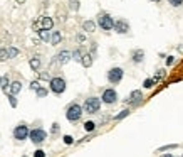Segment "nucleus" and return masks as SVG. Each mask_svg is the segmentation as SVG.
I'll return each mask as SVG.
<instances>
[{
  "instance_id": "obj_1",
  "label": "nucleus",
  "mask_w": 183,
  "mask_h": 157,
  "mask_svg": "<svg viewBox=\"0 0 183 157\" xmlns=\"http://www.w3.org/2000/svg\"><path fill=\"white\" fill-rule=\"evenodd\" d=\"M81 117H82V106L79 103H71L67 106V110H66V118L71 123H76L81 120Z\"/></svg>"
},
{
  "instance_id": "obj_2",
  "label": "nucleus",
  "mask_w": 183,
  "mask_h": 157,
  "mask_svg": "<svg viewBox=\"0 0 183 157\" xmlns=\"http://www.w3.org/2000/svg\"><path fill=\"white\" fill-rule=\"evenodd\" d=\"M101 103H103L101 98H98V96H89V98H86L82 110H84L86 113L94 115V113H98V111L101 110Z\"/></svg>"
},
{
  "instance_id": "obj_3",
  "label": "nucleus",
  "mask_w": 183,
  "mask_h": 157,
  "mask_svg": "<svg viewBox=\"0 0 183 157\" xmlns=\"http://www.w3.org/2000/svg\"><path fill=\"white\" fill-rule=\"evenodd\" d=\"M49 88H51L52 93L62 95L66 91V80H64V78H61V76L51 78V80H49Z\"/></svg>"
},
{
  "instance_id": "obj_4",
  "label": "nucleus",
  "mask_w": 183,
  "mask_h": 157,
  "mask_svg": "<svg viewBox=\"0 0 183 157\" xmlns=\"http://www.w3.org/2000/svg\"><path fill=\"white\" fill-rule=\"evenodd\" d=\"M29 139H30L32 144H35V145H40V144L44 142L45 139H47V132L44 129H34L29 132Z\"/></svg>"
},
{
  "instance_id": "obj_5",
  "label": "nucleus",
  "mask_w": 183,
  "mask_h": 157,
  "mask_svg": "<svg viewBox=\"0 0 183 157\" xmlns=\"http://www.w3.org/2000/svg\"><path fill=\"white\" fill-rule=\"evenodd\" d=\"M123 76H124L123 68H111L109 71H108V81H109L111 85H118L119 81L123 80Z\"/></svg>"
},
{
  "instance_id": "obj_6",
  "label": "nucleus",
  "mask_w": 183,
  "mask_h": 157,
  "mask_svg": "<svg viewBox=\"0 0 183 157\" xmlns=\"http://www.w3.org/2000/svg\"><path fill=\"white\" fill-rule=\"evenodd\" d=\"M98 24L103 31H111V29L114 27V19L111 17L109 14H101L98 17Z\"/></svg>"
},
{
  "instance_id": "obj_7",
  "label": "nucleus",
  "mask_w": 183,
  "mask_h": 157,
  "mask_svg": "<svg viewBox=\"0 0 183 157\" xmlns=\"http://www.w3.org/2000/svg\"><path fill=\"white\" fill-rule=\"evenodd\" d=\"M29 127L25 125V123H20V125H17L14 129V139L15 140H19V142H22V140H25L29 139Z\"/></svg>"
},
{
  "instance_id": "obj_8",
  "label": "nucleus",
  "mask_w": 183,
  "mask_h": 157,
  "mask_svg": "<svg viewBox=\"0 0 183 157\" xmlns=\"http://www.w3.org/2000/svg\"><path fill=\"white\" fill-rule=\"evenodd\" d=\"M101 101L106 103V105H114V103L118 101V93H116L113 88H108V90H104V91H103Z\"/></svg>"
},
{
  "instance_id": "obj_9",
  "label": "nucleus",
  "mask_w": 183,
  "mask_h": 157,
  "mask_svg": "<svg viewBox=\"0 0 183 157\" xmlns=\"http://www.w3.org/2000/svg\"><path fill=\"white\" fill-rule=\"evenodd\" d=\"M141 101H143V93H141V90H133L130 93V98L126 100V103L131 106H138Z\"/></svg>"
},
{
  "instance_id": "obj_10",
  "label": "nucleus",
  "mask_w": 183,
  "mask_h": 157,
  "mask_svg": "<svg viewBox=\"0 0 183 157\" xmlns=\"http://www.w3.org/2000/svg\"><path fill=\"white\" fill-rule=\"evenodd\" d=\"M113 29L118 32V34H128V32H130V24H128L126 20L119 19V20H116V22H114Z\"/></svg>"
},
{
  "instance_id": "obj_11",
  "label": "nucleus",
  "mask_w": 183,
  "mask_h": 157,
  "mask_svg": "<svg viewBox=\"0 0 183 157\" xmlns=\"http://www.w3.org/2000/svg\"><path fill=\"white\" fill-rule=\"evenodd\" d=\"M71 59H72V54H71V51H61L59 54L56 56V61H57L59 64H67Z\"/></svg>"
},
{
  "instance_id": "obj_12",
  "label": "nucleus",
  "mask_w": 183,
  "mask_h": 157,
  "mask_svg": "<svg viewBox=\"0 0 183 157\" xmlns=\"http://www.w3.org/2000/svg\"><path fill=\"white\" fill-rule=\"evenodd\" d=\"M131 59H133V63H136V64L143 63V59H144V51H143V49H136V51H133Z\"/></svg>"
},
{
  "instance_id": "obj_13",
  "label": "nucleus",
  "mask_w": 183,
  "mask_h": 157,
  "mask_svg": "<svg viewBox=\"0 0 183 157\" xmlns=\"http://www.w3.org/2000/svg\"><path fill=\"white\" fill-rule=\"evenodd\" d=\"M20 90H22V83H20V81H12V83L9 85V93L10 95H17V93H20Z\"/></svg>"
},
{
  "instance_id": "obj_14",
  "label": "nucleus",
  "mask_w": 183,
  "mask_h": 157,
  "mask_svg": "<svg viewBox=\"0 0 183 157\" xmlns=\"http://www.w3.org/2000/svg\"><path fill=\"white\" fill-rule=\"evenodd\" d=\"M81 64L84 66V68H91V66H93V54H91V52H86V54H82Z\"/></svg>"
},
{
  "instance_id": "obj_15",
  "label": "nucleus",
  "mask_w": 183,
  "mask_h": 157,
  "mask_svg": "<svg viewBox=\"0 0 183 157\" xmlns=\"http://www.w3.org/2000/svg\"><path fill=\"white\" fill-rule=\"evenodd\" d=\"M54 26V20L51 17H42L40 19V29H47V31H51Z\"/></svg>"
},
{
  "instance_id": "obj_16",
  "label": "nucleus",
  "mask_w": 183,
  "mask_h": 157,
  "mask_svg": "<svg viewBox=\"0 0 183 157\" xmlns=\"http://www.w3.org/2000/svg\"><path fill=\"white\" fill-rule=\"evenodd\" d=\"M29 66H30L34 71H39V68H40V57H39V56L30 57V61H29Z\"/></svg>"
},
{
  "instance_id": "obj_17",
  "label": "nucleus",
  "mask_w": 183,
  "mask_h": 157,
  "mask_svg": "<svg viewBox=\"0 0 183 157\" xmlns=\"http://www.w3.org/2000/svg\"><path fill=\"white\" fill-rule=\"evenodd\" d=\"M82 29H84L86 32H94L96 31V24H94L93 20H84V22H82Z\"/></svg>"
},
{
  "instance_id": "obj_18",
  "label": "nucleus",
  "mask_w": 183,
  "mask_h": 157,
  "mask_svg": "<svg viewBox=\"0 0 183 157\" xmlns=\"http://www.w3.org/2000/svg\"><path fill=\"white\" fill-rule=\"evenodd\" d=\"M61 41H62L61 32H59V31H54V32H52V36H51V42L54 44V46H57V44H59Z\"/></svg>"
},
{
  "instance_id": "obj_19",
  "label": "nucleus",
  "mask_w": 183,
  "mask_h": 157,
  "mask_svg": "<svg viewBox=\"0 0 183 157\" xmlns=\"http://www.w3.org/2000/svg\"><path fill=\"white\" fill-rule=\"evenodd\" d=\"M39 37L44 42H49V41H51V34H49L47 29H39Z\"/></svg>"
},
{
  "instance_id": "obj_20",
  "label": "nucleus",
  "mask_w": 183,
  "mask_h": 157,
  "mask_svg": "<svg viewBox=\"0 0 183 157\" xmlns=\"http://www.w3.org/2000/svg\"><path fill=\"white\" fill-rule=\"evenodd\" d=\"M19 49L17 47H7V56H9V59H14V57L19 56Z\"/></svg>"
},
{
  "instance_id": "obj_21",
  "label": "nucleus",
  "mask_w": 183,
  "mask_h": 157,
  "mask_svg": "<svg viewBox=\"0 0 183 157\" xmlns=\"http://www.w3.org/2000/svg\"><path fill=\"white\" fill-rule=\"evenodd\" d=\"M9 85H10V80H9L7 74L0 78V88H2V90H7V88H9Z\"/></svg>"
},
{
  "instance_id": "obj_22",
  "label": "nucleus",
  "mask_w": 183,
  "mask_h": 157,
  "mask_svg": "<svg viewBox=\"0 0 183 157\" xmlns=\"http://www.w3.org/2000/svg\"><path fill=\"white\" fill-rule=\"evenodd\" d=\"M128 115H130V110H128V108H126V110H121V111H119V113L114 117V120L119 122V120H123L124 117H128Z\"/></svg>"
},
{
  "instance_id": "obj_23",
  "label": "nucleus",
  "mask_w": 183,
  "mask_h": 157,
  "mask_svg": "<svg viewBox=\"0 0 183 157\" xmlns=\"http://www.w3.org/2000/svg\"><path fill=\"white\" fill-rule=\"evenodd\" d=\"M155 85H156V83H155V80H153V78H148V80H144V83H143V86H144L146 90H151Z\"/></svg>"
},
{
  "instance_id": "obj_24",
  "label": "nucleus",
  "mask_w": 183,
  "mask_h": 157,
  "mask_svg": "<svg viewBox=\"0 0 183 157\" xmlns=\"http://www.w3.org/2000/svg\"><path fill=\"white\" fill-rule=\"evenodd\" d=\"M94 129H96V123H94L93 120H89V122L84 123V130H86V132H93Z\"/></svg>"
},
{
  "instance_id": "obj_25",
  "label": "nucleus",
  "mask_w": 183,
  "mask_h": 157,
  "mask_svg": "<svg viewBox=\"0 0 183 157\" xmlns=\"http://www.w3.org/2000/svg\"><path fill=\"white\" fill-rule=\"evenodd\" d=\"M165 74H166V71H165V69H158L156 76L153 78V80H155V83H158V81H160V80H163V78H165Z\"/></svg>"
},
{
  "instance_id": "obj_26",
  "label": "nucleus",
  "mask_w": 183,
  "mask_h": 157,
  "mask_svg": "<svg viewBox=\"0 0 183 157\" xmlns=\"http://www.w3.org/2000/svg\"><path fill=\"white\" fill-rule=\"evenodd\" d=\"M47 90L45 88H42V86H40L39 90H35V95H37V98H44V96H47Z\"/></svg>"
},
{
  "instance_id": "obj_27",
  "label": "nucleus",
  "mask_w": 183,
  "mask_h": 157,
  "mask_svg": "<svg viewBox=\"0 0 183 157\" xmlns=\"http://www.w3.org/2000/svg\"><path fill=\"white\" fill-rule=\"evenodd\" d=\"M71 54H72V59H74V61H79V63H81V57H82L81 49H76V51H74V52H71Z\"/></svg>"
},
{
  "instance_id": "obj_28",
  "label": "nucleus",
  "mask_w": 183,
  "mask_h": 157,
  "mask_svg": "<svg viewBox=\"0 0 183 157\" xmlns=\"http://www.w3.org/2000/svg\"><path fill=\"white\" fill-rule=\"evenodd\" d=\"M7 98H9V101H10V106H12V108H15V106H17V98H15V95L9 93V96H7Z\"/></svg>"
},
{
  "instance_id": "obj_29",
  "label": "nucleus",
  "mask_w": 183,
  "mask_h": 157,
  "mask_svg": "<svg viewBox=\"0 0 183 157\" xmlns=\"http://www.w3.org/2000/svg\"><path fill=\"white\" fill-rule=\"evenodd\" d=\"M178 145L176 144H172V145H165V147H160L158 149V152H165V150H172V149H176Z\"/></svg>"
},
{
  "instance_id": "obj_30",
  "label": "nucleus",
  "mask_w": 183,
  "mask_h": 157,
  "mask_svg": "<svg viewBox=\"0 0 183 157\" xmlns=\"http://www.w3.org/2000/svg\"><path fill=\"white\" fill-rule=\"evenodd\" d=\"M168 3L172 7H181L183 5V0H168Z\"/></svg>"
},
{
  "instance_id": "obj_31",
  "label": "nucleus",
  "mask_w": 183,
  "mask_h": 157,
  "mask_svg": "<svg viewBox=\"0 0 183 157\" xmlns=\"http://www.w3.org/2000/svg\"><path fill=\"white\" fill-rule=\"evenodd\" d=\"M9 59V56H7V49H0V63L2 61H7Z\"/></svg>"
},
{
  "instance_id": "obj_32",
  "label": "nucleus",
  "mask_w": 183,
  "mask_h": 157,
  "mask_svg": "<svg viewBox=\"0 0 183 157\" xmlns=\"http://www.w3.org/2000/svg\"><path fill=\"white\" fill-rule=\"evenodd\" d=\"M62 139H64V144H66V145H72V144H74V139L71 137V135H64Z\"/></svg>"
},
{
  "instance_id": "obj_33",
  "label": "nucleus",
  "mask_w": 183,
  "mask_h": 157,
  "mask_svg": "<svg viewBox=\"0 0 183 157\" xmlns=\"http://www.w3.org/2000/svg\"><path fill=\"white\" fill-rule=\"evenodd\" d=\"M34 157H45V152L42 150V149H39V150L34 152Z\"/></svg>"
},
{
  "instance_id": "obj_34",
  "label": "nucleus",
  "mask_w": 183,
  "mask_h": 157,
  "mask_svg": "<svg viewBox=\"0 0 183 157\" xmlns=\"http://www.w3.org/2000/svg\"><path fill=\"white\" fill-rule=\"evenodd\" d=\"M39 88H40L39 81H32V83H30V90H39Z\"/></svg>"
},
{
  "instance_id": "obj_35",
  "label": "nucleus",
  "mask_w": 183,
  "mask_h": 157,
  "mask_svg": "<svg viewBox=\"0 0 183 157\" xmlns=\"http://www.w3.org/2000/svg\"><path fill=\"white\" fill-rule=\"evenodd\" d=\"M51 132H52L54 135H56L57 132H59V123H52V130H51Z\"/></svg>"
},
{
  "instance_id": "obj_36",
  "label": "nucleus",
  "mask_w": 183,
  "mask_h": 157,
  "mask_svg": "<svg viewBox=\"0 0 183 157\" xmlns=\"http://www.w3.org/2000/svg\"><path fill=\"white\" fill-rule=\"evenodd\" d=\"M39 78H40V80H51L49 73H39Z\"/></svg>"
},
{
  "instance_id": "obj_37",
  "label": "nucleus",
  "mask_w": 183,
  "mask_h": 157,
  "mask_svg": "<svg viewBox=\"0 0 183 157\" xmlns=\"http://www.w3.org/2000/svg\"><path fill=\"white\" fill-rule=\"evenodd\" d=\"M76 39H77V42H84V41H86V36H84V34H77Z\"/></svg>"
},
{
  "instance_id": "obj_38",
  "label": "nucleus",
  "mask_w": 183,
  "mask_h": 157,
  "mask_svg": "<svg viewBox=\"0 0 183 157\" xmlns=\"http://www.w3.org/2000/svg\"><path fill=\"white\" fill-rule=\"evenodd\" d=\"M173 61H175V59H173V56H168V57H166V66H172V64H173Z\"/></svg>"
},
{
  "instance_id": "obj_39",
  "label": "nucleus",
  "mask_w": 183,
  "mask_h": 157,
  "mask_svg": "<svg viewBox=\"0 0 183 157\" xmlns=\"http://www.w3.org/2000/svg\"><path fill=\"white\" fill-rule=\"evenodd\" d=\"M71 9L77 10V9H79V2H71Z\"/></svg>"
},
{
  "instance_id": "obj_40",
  "label": "nucleus",
  "mask_w": 183,
  "mask_h": 157,
  "mask_svg": "<svg viewBox=\"0 0 183 157\" xmlns=\"http://www.w3.org/2000/svg\"><path fill=\"white\" fill-rule=\"evenodd\" d=\"M161 157H175V155H173V154H163Z\"/></svg>"
},
{
  "instance_id": "obj_41",
  "label": "nucleus",
  "mask_w": 183,
  "mask_h": 157,
  "mask_svg": "<svg viewBox=\"0 0 183 157\" xmlns=\"http://www.w3.org/2000/svg\"><path fill=\"white\" fill-rule=\"evenodd\" d=\"M151 2H155V3H160V2H161V0H151Z\"/></svg>"
},
{
  "instance_id": "obj_42",
  "label": "nucleus",
  "mask_w": 183,
  "mask_h": 157,
  "mask_svg": "<svg viewBox=\"0 0 183 157\" xmlns=\"http://www.w3.org/2000/svg\"><path fill=\"white\" fill-rule=\"evenodd\" d=\"M24 2H25V0H17V3H24Z\"/></svg>"
},
{
  "instance_id": "obj_43",
  "label": "nucleus",
  "mask_w": 183,
  "mask_h": 157,
  "mask_svg": "<svg viewBox=\"0 0 183 157\" xmlns=\"http://www.w3.org/2000/svg\"><path fill=\"white\" fill-rule=\"evenodd\" d=\"M181 157H183V155H181Z\"/></svg>"
}]
</instances>
